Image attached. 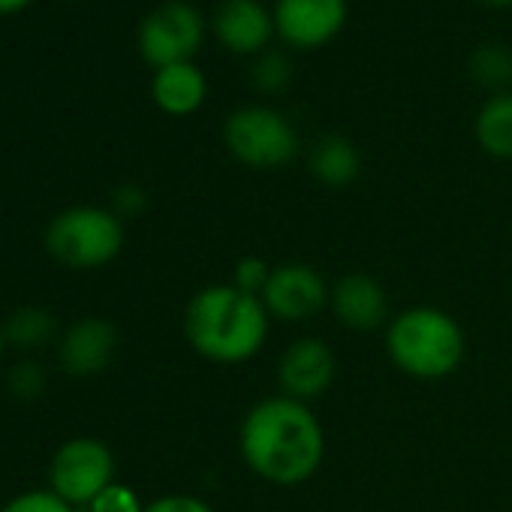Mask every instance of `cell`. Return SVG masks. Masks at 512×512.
I'll return each instance as SVG.
<instances>
[{
	"label": "cell",
	"instance_id": "1",
	"mask_svg": "<svg viewBox=\"0 0 512 512\" xmlns=\"http://www.w3.org/2000/svg\"><path fill=\"white\" fill-rule=\"evenodd\" d=\"M241 461L269 485L308 482L326 458V431L311 404L287 395L256 401L238 428Z\"/></svg>",
	"mask_w": 512,
	"mask_h": 512
},
{
	"label": "cell",
	"instance_id": "2",
	"mask_svg": "<svg viewBox=\"0 0 512 512\" xmlns=\"http://www.w3.org/2000/svg\"><path fill=\"white\" fill-rule=\"evenodd\" d=\"M272 317L263 299L247 296L232 284L199 290L184 311L187 344L214 365H241L263 350Z\"/></svg>",
	"mask_w": 512,
	"mask_h": 512
},
{
	"label": "cell",
	"instance_id": "3",
	"mask_svg": "<svg viewBox=\"0 0 512 512\" xmlns=\"http://www.w3.org/2000/svg\"><path fill=\"white\" fill-rule=\"evenodd\" d=\"M386 353L398 371L416 380H443L455 374L467 353L461 323L431 305L407 308L386 326Z\"/></svg>",
	"mask_w": 512,
	"mask_h": 512
},
{
	"label": "cell",
	"instance_id": "4",
	"mask_svg": "<svg viewBox=\"0 0 512 512\" xmlns=\"http://www.w3.org/2000/svg\"><path fill=\"white\" fill-rule=\"evenodd\" d=\"M46 250L67 269H103L124 250V223L109 208L73 205L49 220Z\"/></svg>",
	"mask_w": 512,
	"mask_h": 512
},
{
	"label": "cell",
	"instance_id": "5",
	"mask_svg": "<svg viewBox=\"0 0 512 512\" xmlns=\"http://www.w3.org/2000/svg\"><path fill=\"white\" fill-rule=\"evenodd\" d=\"M229 154L250 169H281L299 154V133L272 106H241L223 124Z\"/></svg>",
	"mask_w": 512,
	"mask_h": 512
},
{
	"label": "cell",
	"instance_id": "6",
	"mask_svg": "<svg viewBox=\"0 0 512 512\" xmlns=\"http://www.w3.org/2000/svg\"><path fill=\"white\" fill-rule=\"evenodd\" d=\"M115 482V455L97 437H73L61 443L49 464V488L70 506H88Z\"/></svg>",
	"mask_w": 512,
	"mask_h": 512
},
{
	"label": "cell",
	"instance_id": "7",
	"mask_svg": "<svg viewBox=\"0 0 512 512\" xmlns=\"http://www.w3.org/2000/svg\"><path fill=\"white\" fill-rule=\"evenodd\" d=\"M205 31V16L193 4H187V0H166V4L154 7L142 19L139 52L154 70L181 64L202 49Z\"/></svg>",
	"mask_w": 512,
	"mask_h": 512
},
{
	"label": "cell",
	"instance_id": "8",
	"mask_svg": "<svg viewBox=\"0 0 512 512\" xmlns=\"http://www.w3.org/2000/svg\"><path fill=\"white\" fill-rule=\"evenodd\" d=\"M332 287L308 263H281L272 269V278L263 290V305L272 320L281 323H308L323 308H329Z\"/></svg>",
	"mask_w": 512,
	"mask_h": 512
},
{
	"label": "cell",
	"instance_id": "9",
	"mask_svg": "<svg viewBox=\"0 0 512 512\" xmlns=\"http://www.w3.org/2000/svg\"><path fill=\"white\" fill-rule=\"evenodd\" d=\"M275 34L293 49H320L332 43L350 16L347 0H275Z\"/></svg>",
	"mask_w": 512,
	"mask_h": 512
},
{
	"label": "cell",
	"instance_id": "10",
	"mask_svg": "<svg viewBox=\"0 0 512 512\" xmlns=\"http://www.w3.org/2000/svg\"><path fill=\"white\" fill-rule=\"evenodd\" d=\"M338 377V359L332 347L320 338H299L293 341L278 359V386L281 395L311 404L323 398Z\"/></svg>",
	"mask_w": 512,
	"mask_h": 512
},
{
	"label": "cell",
	"instance_id": "11",
	"mask_svg": "<svg viewBox=\"0 0 512 512\" xmlns=\"http://www.w3.org/2000/svg\"><path fill=\"white\" fill-rule=\"evenodd\" d=\"M211 31L235 55H263L275 37V16L263 0H220Z\"/></svg>",
	"mask_w": 512,
	"mask_h": 512
},
{
	"label": "cell",
	"instance_id": "12",
	"mask_svg": "<svg viewBox=\"0 0 512 512\" xmlns=\"http://www.w3.org/2000/svg\"><path fill=\"white\" fill-rule=\"evenodd\" d=\"M329 311L341 326L353 332H374L389 326V296L377 278L362 272L344 275L338 284H332Z\"/></svg>",
	"mask_w": 512,
	"mask_h": 512
},
{
	"label": "cell",
	"instance_id": "13",
	"mask_svg": "<svg viewBox=\"0 0 512 512\" xmlns=\"http://www.w3.org/2000/svg\"><path fill=\"white\" fill-rule=\"evenodd\" d=\"M115 350H118V329L103 317H85L64 332L58 344V359L67 374L94 377L109 368Z\"/></svg>",
	"mask_w": 512,
	"mask_h": 512
},
{
	"label": "cell",
	"instance_id": "14",
	"mask_svg": "<svg viewBox=\"0 0 512 512\" xmlns=\"http://www.w3.org/2000/svg\"><path fill=\"white\" fill-rule=\"evenodd\" d=\"M205 94H208L205 73L193 61H181V64L154 70L151 97L166 115H175V118L193 115L205 103Z\"/></svg>",
	"mask_w": 512,
	"mask_h": 512
},
{
	"label": "cell",
	"instance_id": "15",
	"mask_svg": "<svg viewBox=\"0 0 512 512\" xmlns=\"http://www.w3.org/2000/svg\"><path fill=\"white\" fill-rule=\"evenodd\" d=\"M476 142L497 160H512V91L491 94L473 121Z\"/></svg>",
	"mask_w": 512,
	"mask_h": 512
},
{
	"label": "cell",
	"instance_id": "16",
	"mask_svg": "<svg viewBox=\"0 0 512 512\" xmlns=\"http://www.w3.org/2000/svg\"><path fill=\"white\" fill-rule=\"evenodd\" d=\"M311 172L326 187H347L362 172V154L350 139L326 136L311 151Z\"/></svg>",
	"mask_w": 512,
	"mask_h": 512
},
{
	"label": "cell",
	"instance_id": "17",
	"mask_svg": "<svg viewBox=\"0 0 512 512\" xmlns=\"http://www.w3.org/2000/svg\"><path fill=\"white\" fill-rule=\"evenodd\" d=\"M4 335H7V344L19 350H37L55 338V320L49 311L25 305L10 314V320L4 323Z\"/></svg>",
	"mask_w": 512,
	"mask_h": 512
},
{
	"label": "cell",
	"instance_id": "18",
	"mask_svg": "<svg viewBox=\"0 0 512 512\" xmlns=\"http://www.w3.org/2000/svg\"><path fill=\"white\" fill-rule=\"evenodd\" d=\"M467 70H470V79L479 88H485L491 94H503L506 85L512 82V52L506 46H497V43L479 46L470 55Z\"/></svg>",
	"mask_w": 512,
	"mask_h": 512
},
{
	"label": "cell",
	"instance_id": "19",
	"mask_svg": "<svg viewBox=\"0 0 512 512\" xmlns=\"http://www.w3.org/2000/svg\"><path fill=\"white\" fill-rule=\"evenodd\" d=\"M250 79H253L256 91H263V94H281L290 85V79H293V61L284 52L266 49L263 55H256L253 70H250Z\"/></svg>",
	"mask_w": 512,
	"mask_h": 512
},
{
	"label": "cell",
	"instance_id": "20",
	"mask_svg": "<svg viewBox=\"0 0 512 512\" xmlns=\"http://www.w3.org/2000/svg\"><path fill=\"white\" fill-rule=\"evenodd\" d=\"M272 269L275 266H269L263 256H244V260H238L235 269H232V287L260 299L269 278H272Z\"/></svg>",
	"mask_w": 512,
	"mask_h": 512
},
{
	"label": "cell",
	"instance_id": "21",
	"mask_svg": "<svg viewBox=\"0 0 512 512\" xmlns=\"http://www.w3.org/2000/svg\"><path fill=\"white\" fill-rule=\"evenodd\" d=\"M0 512H79V509L70 506L64 497H58L52 488H31L7 500L0 506Z\"/></svg>",
	"mask_w": 512,
	"mask_h": 512
},
{
	"label": "cell",
	"instance_id": "22",
	"mask_svg": "<svg viewBox=\"0 0 512 512\" xmlns=\"http://www.w3.org/2000/svg\"><path fill=\"white\" fill-rule=\"evenodd\" d=\"M85 512H145V503L139 500V494L130 485L112 482L106 491H100Z\"/></svg>",
	"mask_w": 512,
	"mask_h": 512
},
{
	"label": "cell",
	"instance_id": "23",
	"mask_svg": "<svg viewBox=\"0 0 512 512\" xmlns=\"http://www.w3.org/2000/svg\"><path fill=\"white\" fill-rule=\"evenodd\" d=\"M43 389H46V374H43V368H37L34 362H22V365H16V368L10 371V392H13L16 398L31 401V398H40Z\"/></svg>",
	"mask_w": 512,
	"mask_h": 512
},
{
	"label": "cell",
	"instance_id": "24",
	"mask_svg": "<svg viewBox=\"0 0 512 512\" xmlns=\"http://www.w3.org/2000/svg\"><path fill=\"white\" fill-rule=\"evenodd\" d=\"M145 512H214L202 497L193 494H166L145 503Z\"/></svg>",
	"mask_w": 512,
	"mask_h": 512
},
{
	"label": "cell",
	"instance_id": "25",
	"mask_svg": "<svg viewBox=\"0 0 512 512\" xmlns=\"http://www.w3.org/2000/svg\"><path fill=\"white\" fill-rule=\"evenodd\" d=\"M145 190L142 187H136V184H124V187H118V193H115V208H118V217L121 214H139L142 208H145Z\"/></svg>",
	"mask_w": 512,
	"mask_h": 512
},
{
	"label": "cell",
	"instance_id": "26",
	"mask_svg": "<svg viewBox=\"0 0 512 512\" xmlns=\"http://www.w3.org/2000/svg\"><path fill=\"white\" fill-rule=\"evenodd\" d=\"M28 0H0V13H13V10H22Z\"/></svg>",
	"mask_w": 512,
	"mask_h": 512
},
{
	"label": "cell",
	"instance_id": "27",
	"mask_svg": "<svg viewBox=\"0 0 512 512\" xmlns=\"http://www.w3.org/2000/svg\"><path fill=\"white\" fill-rule=\"evenodd\" d=\"M485 4H491V7H512V0H485Z\"/></svg>",
	"mask_w": 512,
	"mask_h": 512
},
{
	"label": "cell",
	"instance_id": "28",
	"mask_svg": "<svg viewBox=\"0 0 512 512\" xmlns=\"http://www.w3.org/2000/svg\"><path fill=\"white\" fill-rule=\"evenodd\" d=\"M4 350H7V335H4V326H0V356H4Z\"/></svg>",
	"mask_w": 512,
	"mask_h": 512
}]
</instances>
